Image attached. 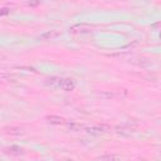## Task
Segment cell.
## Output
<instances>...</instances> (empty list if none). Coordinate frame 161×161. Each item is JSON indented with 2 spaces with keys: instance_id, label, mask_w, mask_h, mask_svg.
I'll return each mask as SVG.
<instances>
[{
  "instance_id": "obj_1",
  "label": "cell",
  "mask_w": 161,
  "mask_h": 161,
  "mask_svg": "<svg viewBox=\"0 0 161 161\" xmlns=\"http://www.w3.org/2000/svg\"><path fill=\"white\" fill-rule=\"evenodd\" d=\"M94 29V25H91V24H76L73 26H71L69 28V32L72 34H88L91 33L92 30Z\"/></svg>"
},
{
  "instance_id": "obj_2",
  "label": "cell",
  "mask_w": 161,
  "mask_h": 161,
  "mask_svg": "<svg viewBox=\"0 0 161 161\" xmlns=\"http://www.w3.org/2000/svg\"><path fill=\"white\" fill-rule=\"evenodd\" d=\"M58 87L66 92H72L76 88V80L72 78H59Z\"/></svg>"
},
{
  "instance_id": "obj_3",
  "label": "cell",
  "mask_w": 161,
  "mask_h": 161,
  "mask_svg": "<svg viewBox=\"0 0 161 161\" xmlns=\"http://www.w3.org/2000/svg\"><path fill=\"white\" fill-rule=\"evenodd\" d=\"M3 151H4V154L10 155V156H20V155L24 154V150H23L22 147H19V146H15V145H13V146L4 147Z\"/></svg>"
},
{
  "instance_id": "obj_4",
  "label": "cell",
  "mask_w": 161,
  "mask_h": 161,
  "mask_svg": "<svg viewBox=\"0 0 161 161\" xmlns=\"http://www.w3.org/2000/svg\"><path fill=\"white\" fill-rule=\"evenodd\" d=\"M59 35H60V32H58V30H48V32H45L42 34V35H39L38 39L39 40H53V39H56V38H58Z\"/></svg>"
},
{
  "instance_id": "obj_5",
  "label": "cell",
  "mask_w": 161,
  "mask_h": 161,
  "mask_svg": "<svg viewBox=\"0 0 161 161\" xmlns=\"http://www.w3.org/2000/svg\"><path fill=\"white\" fill-rule=\"evenodd\" d=\"M45 120H47L49 124H52V125H62V124L66 122V120H64L63 117L56 116V115H48V116L45 117Z\"/></svg>"
},
{
  "instance_id": "obj_6",
  "label": "cell",
  "mask_w": 161,
  "mask_h": 161,
  "mask_svg": "<svg viewBox=\"0 0 161 161\" xmlns=\"http://www.w3.org/2000/svg\"><path fill=\"white\" fill-rule=\"evenodd\" d=\"M115 130H116V132L118 135H122V136H130L133 131H135L133 128L127 127V126H117Z\"/></svg>"
},
{
  "instance_id": "obj_7",
  "label": "cell",
  "mask_w": 161,
  "mask_h": 161,
  "mask_svg": "<svg viewBox=\"0 0 161 161\" xmlns=\"http://www.w3.org/2000/svg\"><path fill=\"white\" fill-rule=\"evenodd\" d=\"M67 128L69 131H73V132H78V131H82V130L86 128V126L80 125V124H77V122H67Z\"/></svg>"
},
{
  "instance_id": "obj_8",
  "label": "cell",
  "mask_w": 161,
  "mask_h": 161,
  "mask_svg": "<svg viewBox=\"0 0 161 161\" xmlns=\"http://www.w3.org/2000/svg\"><path fill=\"white\" fill-rule=\"evenodd\" d=\"M3 132L5 135H23V130L19 128V127H4L3 128Z\"/></svg>"
},
{
  "instance_id": "obj_9",
  "label": "cell",
  "mask_w": 161,
  "mask_h": 161,
  "mask_svg": "<svg viewBox=\"0 0 161 161\" xmlns=\"http://www.w3.org/2000/svg\"><path fill=\"white\" fill-rule=\"evenodd\" d=\"M120 156L118 155H102V156H98L97 159H96V161H120Z\"/></svg>"
},
{
  "instance_id": "obj_10",
  "label": "cell",
  "mask_w": 161,
  "mask_h": 161,
  "mask_svg": "<svg viewBox=\"0 0 161 161\" xmlns=\"http://www.w3.org/2000/svg\"><path fill=\"white\" fill-rule=\"evenodd\" d=\"M84 130H86V132L91 133V135H94V136H101L103 133L99 126H91V127H86Z\"/></svg>"
},
{
  "instance_id": "obj_11",
  "label": "cell",
  "mask_w": 161,
  "mask_h": 161,
  "mask_svg": "<svg viewBox=\"0 0 161 161\" xmlns=\"http://www.w3.org/2000/svg\"><path fill=\"white\" fill-rule=\"evenodd\" d=\"M10 13V9H8V8H1V9H0V17H5V15H8Z\"/></svg>"
},
{
  "instance_id": "obj_12",
  "label": "cell",
  "mask_w": 161,
  "mask_h": 161,
  "mask_svg": "<svg viewBox=\"0 0 161 161\" xmlns=\"http://www.w3.org/2000/svg\"><path fill=\"white\" fill-rule=\"evenodd\" d=\"M39 1H28V3H26V5H28V6H38V5H39Z\"/></svg>"
},
{
  "instance_id": "obj_13",
  "label": "cell",
  "mask_w": 161,
  "mask_h": 161,
  "mask_svg": "<svg viewBox=\"0 0 161 161\" xmlns=\"http://www.w3.org/2000/svg\"><path fill=\"white\" fill-rule=\"evenodd\" d=\"M137 161H147V160H145V159H140V160H137Z\"/></svg>"
},
{
  "instance_id": "obj_14",
  "label": "cell",
  "mask_w": 161,
  "mask_h": 161,
  "mask_svg": "<svg viewBox=\"0 0 161 161\" xmlns=\"http://www.w3.org/2000/svg\"><path fill=\"white\" fill-rule=\"evenodd\" d=\"M63 161H73V160H63Z\"/></svg>"
},
{
  "instance_id": "obj_15",
  "label": "cell",
  "mask_w": 161,
  "mask_h": 161,
  "mask_svg": "<svg viewBox=\"0 0 161 161\" xmlns=\"http://www.w3.org/2000/svg\"><path fill=\"white\" fill-rule=\"evenodd\" d=\"M160 38H161V34H160Z\"/></svg>"
}]
</instances>
